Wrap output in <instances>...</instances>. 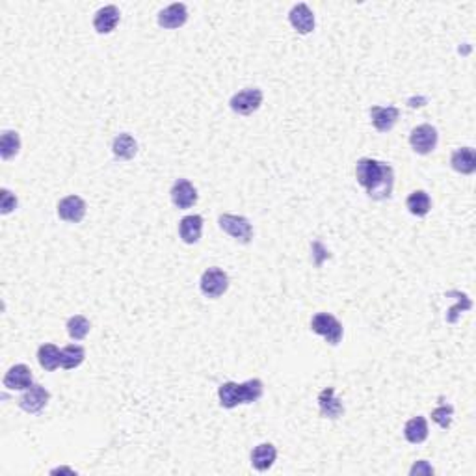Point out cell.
I'll return each mask as SVG.
<instances>
[{
    "label": "cell",
    "mask_w": 476,
    "mask_h": 476,
    "mask_svg": "<svg viewBox=\"0 0 476 476\" xmlns=\"http://www.w3.org/2000/svg\"><path fill=\"white\" fill-rule=\"evenodd\" d=\"M67 333H69V337L73 339V341H82V339H86V335L89 333V320L86 318V316L82 315H77V316H71L69 320H67Z\"/></svg>",
    "instance_id": "27"
},
{
    "label": "cell",
    "mask_w": 476,
    "mask_h": 476,
    "mask_svg": "<svg viewBox=\"0 0 476 476\" xmlns=\"http://www.w3.org/2000/svg\"><path fill=\"white\" fill-rule=\"evenodd\" d=\"M112 153H114V156L119 158V161H131V158H134V155L138 153V144H136V140H134L131 134L123 133L119 134V136H116V140H114V144H112Z\"/></svg>",
    "instance_id": "21"
},
{
    "label": "cell",
    "mask_w": 476,
    "mask_h": 476,
    "mask_svg": "<svg viewBox=\"0 0 476 476\" xmlns=\"http://www.w3.org/2000/svg\"><path fill=\"white\" fill-rule=\"evenodd\" d=\"M200 288L207 298L212 299L220 298V296H223V294L228 292L229 276L222 270V268L212 266V268L203 272V276H201L200 281Z\"/></svg>",
    "instance_id": "4"
},
{
    "label": "cell",
    "mask_w": 476,
    "mask_h": 476,
    "mask_svg": "<svg viewBox=\"0 0 476 476\" xmlns=\"http://www.w3.org/2000/svg\"><path fill=\"white\" fill-rule=\"evenodd\" d=\"M357 183L366 190L369 198L374 201L389 200L393 195L394 172L385 162L374 158H359L355 164Z\"/></svg>",
    "instance_id": "1"
},
{
    "label": "cell",
    "mask_w": 476,
    "mask_h": 476,
    "mask_svg": "<svg viewBox=\"0 0 476 476\" xmlns=\"http://www.w3.org/2000/svg\"><path fill=\"white\" fill-rule=\"evenodd\" d=\"M410 475L411 476H415V475H433V469H432V466L428 463V461L421 460V461H417L415 466L411 467Z\"/></svg>",
    "instance_id": "30"
},
{
    "label": "cell",
    "mask_w": 476,
    "mask_h": 476,
    "mask_svg": "<svg viewBox=\"0 0 476 476\" xmlns=\"http://www.w3.org/2000/svg\"><path fill=\"white\" fill-rule=\"evenodd\" d=\"M450 166L454 168V172L461 175H471L476 172V153L473 147H460L456 149L450 156Z\"/></svg>",
    "instance_id": "17"
},
{
    "label": "cell",
    "mask_w": 476,
    "mask_h": 476,
    "mask_svg": "<svg viewBox=\"0 0 476 476\" xmlns=\"http://www.w3.org/2000/svg\"><path fill=\"white\" fill-rule=\"evenodd\" d=\"M404 438L411 445H421L428 439V421L424 417L417 415L406 422L404 426Z\"/></svg>",
    "instance_id": "20"
},
{
    "label": "cell",
    "mask_w": 476,
    "mask_h": 476,
    "mask_svg": "<svg viewBox=\"0 0 476 476\" xmlns=\"http://www.w3.org/2000/svg\"><path fill=\"white\" fill-rule=\"evenodd\" d=\"M318 408H320L322 417L332 419V421L339 419L344 413L343 402L335 396V389L333 387L322 389L320 394H318Z\"/></svg>",
    "instance_id": "15"
},
{
    "label": "cell",
    "mask_w": 476,
    "mask_h": 476,
    "mask_svg": "<svg viewBox=\"0 0 476 476\" xmlns=\"http://www.w3.org/2000/svg\"><path fill=\"white\" fill-rule=\"evenodd\" d=\"M186 21H188V10H186V6L181 4V2L170 4L158 13V24H161L162 28H166V30L181 28Z\"/></svg>",
    "instance_id": "14"
},
{
    "label": "cell",
    "mask_w": 476,
    "mask_h": 476,
    "mask_svg": "<svg viewBox=\"0 0 476 476\" xmlns=\"http://www.w3.org/2000/svg\"><path fill=\"white\" fill-rule=\"evenodd\" d=\"M84 359H86V350L78 344H69L61 350V369H66V371H73L80 366Z\"/></svg>",
    "instance_id": "25"
},
{
    "label": "cell",
    "mask_w": 476,
    "mask_h": 476,
    "mask_svg": "<svg viewBox=\"0 0 476 476\" xmlns=\"http://www.w3.org/2000/svg\"><path fill=\"white\" fill-rule=\"evenodd\" d=\"M34 385L32 371L27 365H13L4 376V387L10 391H27Z\"/></svg>",
    "instance_id": "11"
},
{
    "label": "cell",
    "mask_w": 476,
    "mask_h": 476,
    "mask_svg": "<svg viewBox=\"0 0 476 476\" xmlns=\"http://www.w3.org/2000/svg\"><path fill=\"white\" fill-rule=\"evenodd\" d=\"M438 128L428 125V123L415 127L410 134V145L417 155H430L438 147Z\"/></svg>",
    "instance_id": "6"
},
{
    "label": "cell",
    "mask_w": 476,
    "mask_h": 476,
    "mask_svg": "<svg viewBox=\"0 0 476 476\" xmlns=\"http://www.w3.org/2000/svg\"><path fill=\"white\" fill-rule=\"evenodd\" d=\"M447 298H454L456 302H458V304L449 311V315H447V322H449V324H454V322L460 318V315L463 311H469L473 307L471 298H469L466 292H460V290H450V292H447Z\"/></svg>",
    "instance_id": "26"
},
{
    "label": "cell",
    "mask_w": 476,
    "mask_h": 476,
    "mask_svg": "<svg viewBox=\"0 0 476 476\" xmlns=\"http://www.w3.org/2000/svg\"><path fill=\"white\" fill-rule=\"evenodd\" d=\"M288 21L292 28L302 36H307L315 30V13L309 10L307 4H296L288 13Z\"/></svg>",
    "instance_id": "13"
},
{
    "label": "cell",
    "mask_w": 476,
    "mask_h": 476,
    "mask_svg": "<svg viewBox=\"0 0 476 476\" xmlns=\"http://www.w3.org/2000/svg\"><path fill=\"white\" fill-rule=\"evenodd\" d=\"M119 10L117 6H105L101 8L94 17V28L97 30V34H110L116 30V27L119 24Z\"/></svg>",
    "instance_id": "16"
},
{
    "label": "cell",
    "mask_w": 476,
    "mask_h": 476,
    "mask_svg": "<svg viewBox=\"0 0 476 476\" xmlns=\"http://www.w3.org/2000/svg\"><path fill=\"white\" fill-rule=\"evenodd\" d=\"M17 209V198L15 194H11L8 188L0 190V212L2 214H10Z\"/></svg>",
    "instance_id": "29"
},
{
    "label": "cell",
    "mask_w": 476,
    "mask_h": 476,
    "mask_svg": "<svg viewBox=\"0 0 476 476\" xmlns=\"http://www.w3.org/2000/svg\"><path fill=\"white\" fill-rule=\"evenodd\" d=\"M277 458V449L272 443H260L251 452V466L259 473L268 471Z\"/></svg>",
    "instance_id": "18"
},
{
    "label": "cell",
    "mask_w": 476,
    "mask_h": 476,
    "mask_svg": "<svg viewBox=\"0 0 476 476\" xmlns=\"http://www.w3.org/2000/svg\"><path fill=\"white\" fill-rule=\"evenodd\" d=\"M311 329H313L316 335H320V337L326 339L327 344H332V346H337V344L343 341L344 335L343 324H341L335 316L329 315V313H316V315L313 316V320H311Z\"/></svg>",
    "instance_id": "3"
},
{
    "label": "cell",
    "mask_w": 476,
    "mask_h": 476,
    "mask_svg": "<svg viewBox=\"0 0 476 476\" xmlns=\"http://www.w3.org/2000/svg\"><path fill=\"white\" fill-rule=\"evenodd\" d=\"M21 151V136L15 131H4L0 136V156L2 161H10Z\"/></svg>",
    "instance_id": "24"
},
{
    "label": "cell",
    "mask_w": 476,
    "mask_h": 476,
    "mask_svg": "<svg viewBox=\"0 0 476 476\" xmlns=\"http://www.w3.org/2000/svg\"><path fill=\"white\" fill-rule=\"evenodd\" d=\"M371 117L378 133H389L399 121L400 110L396 106H372Z\"/></svg>",
    "instance_id": "12"
},
{
    "label": "cell",
    "mask_w": 476,
    "mask_h": 476,
    "mask_svg": "<svg viewBox=\"0 0 476 476\" xmlns=\"http://www.w3.org/2000/svg\"><path fill=\"white\" fill-rule=\"evenodd\" d=\"M170 194H172L173 205L177 207V209H183V211L194 207L195 201H198V190H195V186L190 183L188 179H177L173 183Z\"/></svg>",
    "instance_id": "10"
},
{
    "label": "cell",
    "mask_w": 476,
    "mask_h": 476,
    "mask_svg": "<svg viewBox=\"0 0 476 476\" xmlns=\"http://www.w3.org/2000/svg\"><path fill=\"white\" fill-rule=\"evenodd\" d=\"M452 417H454V408L449 404L439 406V408H436V410L432 411V421L436 422V424H439L443 430L450 428V424H452Z\"/></svg>",
    "instance_id": "28"
},
{
    "label": "cell",
    "mask_w": 476,
    "mask_h": 476,
    "mask_svg": "<svg viewBox=\"0 0 476 476\" xmlns=\"http://www.w3.org/2000/svg\"><path fill=\"white\" fill-rule=\"evenodd\" d=\"M218 223L223 233H228L240 244H249L253 238V228L248 218L237 216V214H222L218 218Z\"/></svg>",
    "instance_id": "5"
},
{
    "label": "cell",
    "mask_w": 476,
    "mask_h": 476,
    "mask_svg": "<svg viewBox=\"0 0 476 476\" xmlns=\"http://www.w3.org/2000/svg\"><path fill=\"white\" fill-rule=\"evenodd\" d=\"M38 361L45 371H56L61 366V350L54 344H41L38 350Z\"/></svg>",
    "instance_id": "23"
},
{
    "label": "cell",
    "mask_w": 476,
    "mask_h": 476,
    "mask_svg": "<svg viewBox=\"0 0 476 476\" xmlns=\"http://www.w3.org/2000/svg\"><path fill=\"white\" fill-rule=\"evenodd\" d=\"M262 393H265V385L260 380L253 378V380H248L244 383H222L218 389V399H220L222 408L233 410L240 404H253V402L260 400Z\"/></svg>",
    "instance_id": "2"
},
{
    "label": "cell",
    "mask_w": 476,
    "mask_h": 476,
    "mask_svg": "<svg viewBox=\"0 0 476 476\" xmlns=\"http://www.w3.org/2000/svg\"><path fill=\"white\" fill-rule=\"evenodd\" d=\"M49 400H50L49 391H47L43 385L34 383L32 387L27 389V391L22 393V396L19 399V406H21L22 411L36 415V413H41V411L47 408Z\"/></svg>",
    "instance_id": "8"
},
{
    "label": "cell",
    "mask_w": 476,
    "mask_h": 476,
    "mask_svg": "<svg viewBox=\"0 0 476 476\" xmlns=\"http://www.w3.org/2000/svg\"><path fill=\"white\" fill-rule=\"evenodd\" d=\"M58 216L64 222L80 223L86 216V201L78 195H67L58 203Z\"/></svg>",
    "instance_id": "9"
},
{
    "label": "cell",
    "mask_w": 476,
    "mask_h": 476,
    "mask_svg": "<svg viewBox=\"0 0 476 476\" xmlns=\"http://www.w3.org/2000/svg\"><path fill=\"white\" fill-rule=\"evenodd\" d=\"M406 207H408V211L413 214V216H426L428 212H430V209H432V200H430V195H428V192H424V190H415V192H411L410 198L406 200Z\"/></svg>",
    "instance_id": "22"
},
{
    "label": "cell",
    "mask_w": 476,
    "mask_h": 476,
    "mask_svg": "<svg viewBox=\"0 0 476 476\" xmlns=\"http://www.w3.org/2000/svg\"><path fill=\"white\" fill-rule=\"evenodd\" d=\"M262 99H265V95H262V91H260L259 88H246L233 95V99H231L229 106H231V110H233L235 114L249 116V114H253L255 110H259L260 105H262Z\"/></svg>",
    "instance_id": "7"
},
{
    "label": "cell",
    "mask_w": 476,
    "mask_h": 476,
    "mask_svg": "<svg viewBox=\"0 0 476 476\" xmlns=\"http://www.w3.org/2000/svg\"><path fill=\"white\" fill-rule=\"evenodd\" d=\"M201 231H203V218L198 214L192 216H184L179 222V237L184 244H195L201 238Z\"/></svg>",
    "instance_id": "19"
}]
</instances>
